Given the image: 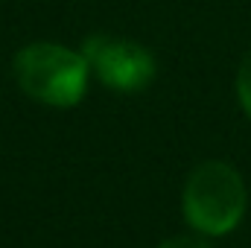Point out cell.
<instances>
[{
    "label": "cell",
    "mask_w": 251,
    "mask_h": 248,
    "mask_svg": "<svg viewBox=\"0 0 251 248\" xmlns=\"http://www.w3.org/2000/svg\"><path fill=\"white\" fill-rule=\"evenodd\" d=\"M82 56L88 59V67L97 73L102 85L123 94L143 91L158 73L155 56L146 47L114 35H91L82 44Z\"/></svg>",
    "instance_id": "obj_3"
},
{
    "label": "cell",
    "mask_w": 251,
    "mask_h": 248,
    "mask_svg": "<svg viewBox=\"0 0 251 248\" xmlns=\"http://www.w3.org/2000/svg\"><path fill=\"white\" fill-rule=\"evenodd\" d=\"M158 248H210L201 237H173V240H167L164 246Z\"/></svg>",
    "instance_id": "obj_5"
},
{
    "label": "cell",
    "mask_w": 251,
    "mask_h": 248,
    "mask_svg": "<svg viewBox=\"0 0 251 248\" xmlns=\"http://www.w3.org/2000/svg\"><path fill=\"white\" fill-rule=\"evenodd\" d=\"M237 97H240L243 111L251 117V50L243 56L240 70H237Z\"/></svg>",
    "instance_id": "obj_4"
},
{
    "label": "cell",
    "mask_w": 251,
    "mask_h": 248,
    "mask_svg": "<svg viewBox=\"0 0 251 248\" xmlns=\"http://www.w3.org/2000/svg\"><path fill=\"white\" fill-rule=\"evenodd\" d=\"M88 59L62 44L35 41L15 56V79L35 102L70 108L88 91Z\"/></svg>",
    "instance_id": "obj_1"
},
{
    "label": "cell",
    "mask_w": 251,
    "mask_h": 248,
    "mask_svg": "<svg viewBox=\"0 0 251 248\" xmlns=\"http://www.w3.org/2000/svg\"><path fill=\"white\" fill-rule=\"evenodd\" d=\"M184 216L207 237L234 231L246 213V184L225 161H204L190 173L184 184Z\"/></svg>",
    "instance_id": "obj_2"
}]
</instances>
